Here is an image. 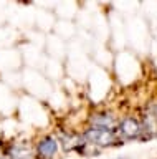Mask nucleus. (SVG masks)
<instances>
[{
    "label": "nucleus",
    "instance_id": "6",
    "mask_svg": "<svg viewBox=\"0 0 157 159\" xmlns=\"http://www.w3.org/2000/svg\"><path fill=\"white\" fill-rule=\"evenodd\" d=\"M150 114H152V116H154V118L157 119V104H155V108H154V111H152Z\"/></svg>",
    "mask_w": 157,
    "mask_h": 159
},
{
    "label": "nucleus",
    "instance_id": "1",
    "mask_svg": "<svg viewBox=\"0 0 157 159\" xmlns=\"http://www.w3.org/2000/svg\"><path fill=\"white\" fill-rule=\"evenodd\" d=\"M83 139L86 144H96V146H109L116 141V131L111 128H99L93 126L85 133Z\"/></svg>",
    "mask_w": 157,
    "mask_h": 159
},
{
    "label": "nucleus",
    "instance_id": "5",
    "mask_svg": "<svg viewBox=\"0 0 157 159\" xmlns=\"http://www.w3.org/2000/svg\"><path fill=\"white\" fill-rule=\"evenodd\" d=\"M114 116H111V114H96L94 118H93V124L94 126H99V128H114Z\"/></svg>",
    "mask_w": 157,
    "mask_h": 159
},
{
    "label": "nucleus",
    "instance_id": "4",
    "mask_svg": "<svg viewBox=\"0 0 157 159\" xmlns=\"http://www.w3.org/2000/svg\"><path fill=\"white\" fill-rule=\"evenodd\" d=\"M8 157L10 159H35V154H33V149L25 143H17L12 144L8 148Z\"/></svg>",
    "mask_w": 157,
    "mask_h": 159
},
{
    "label": "nucleus",
    "instance_id": "2",
    "mask_svg": "<svg viewBox=\"0 0 157 159\" xmlns=\"http://www.w3.org/2000/svg\"><path fill=\"white\" fill-rule=\"evenodd\" d=\"M117 133H119L124 139H137V138H141V134H142V124L137 121L136 118L127 116L124 119H121Z\"/></svg>",
    "mask_w": 157,
    "mask_h": 159
},
{
    "label": "nucleus",
    "instance_id": "3",
    "mask_svg": "<svg viewBox=\"0 0 157 159\" xmlns=\"http://www.w3.org/2000/svg\"><path fill=\"white\" fill-rule=\"evenodd\" d=\"M58 151V141L53 136H45L38 143L37 146V154L40 159H51Z\"/></svg>",
    "mask_w": 157,
    "mask_h": 159
},
{
    "label": "nucleus",
    "instance_id": "8",
    "mask_svg": "<svg viewBox=\"0 0 157 159\" xmlns=\"http://www.w3.org/2000/svg\"><path fill=\"white\" fill-rule=\"evenodd\" d=\"M0 159H2V157H0Z\"/></svg>",
    "mask_w": 157,
    "mask_h": 159
},
{
    "label": "nucleus",
    "instance_id": "7",
    "mask_svg": "<svg viewBox=\"0 0 157 159\" xmlns=\"http://www.w3.org/2000/svg\"><path fill=\"white\" fill-rule=\"evenodd\" d=\"M117 159H127V157H117Z\"/></svg>",
    "mask_w": 157,
    "mask_h": 159
}]
</instances>
